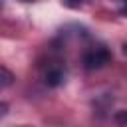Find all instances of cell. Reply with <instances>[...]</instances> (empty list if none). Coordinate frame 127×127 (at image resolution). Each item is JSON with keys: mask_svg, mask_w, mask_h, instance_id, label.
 <instances>
[{"mask_svg": "<svg viewBox=\"0 0 127 127\" xmlns=\"http://www.w3.org/2000/svg\"><path fill=\"white\" fill-rule=\"evenodd\" d=\"M121 12L127 14V0H121Z\"/></svg>", "mask_w": 127, "mask_h": 127, "instance_id": "obj_6", "label": "cell"}, {"mask_svg": "<svg viewBox=\"0 0 127 127\" xmlns=\"http://www.w3.org/2000/svg\"><path fill=\"white\" fill-rule=\"evenodd\" d=\"M26 2H32V0H26Z\"/></svg>", "mask_w": 127, "mask_h": 127, "instance_id": "obj_8", "label": "cell"}, {"mask_svg": "<svg viewBox=\"0 0 127 127\" xmlns=\"http://www.w3.org/2000/svg\"><path fill=\"white\" fill-rule=\"evenodd\" d=\"M62 79H64L62 69H50L46 73V83L48 85H58V83H62Z\"/></svg>", "mask_w": 127, "mask_h": 127, "instance_id": "obj_2", "label": "cell"}, {"mask_svg": "<svg viewBox=\"0 0 127 127\" xmlns=\"http://www.w3.org/2000/svg\"><path fill=\"white\" fill-rule=\"evenodd\" d=\"M2 75H4V79H2V85L6 87V85H10V81H12V75H10V71L6 69V67H2Z\"/></svg>", "mask_w": 127, "mask_h": 127, "instance_id": "obj_3", "label": "cell"}, {"mask_svg": "<svg viewBox=\"0 0 127 127\" xmlns=\"http://www.w3.org/2000/svg\"><path fill=\"white\" fill-rule=\"evenodd\" d=\"M65 4H67V6H71V8H77V6L81 4V0H65Z\"/></svg>", "mask_w": 127, "mask_h": 127, "instance_id": "obj_4", "label": "cell"}, {"mask_svg": "<svg viewBox=\"0 0 127 127\" xmlns=\"http://www.w3.org/2000/svg\"><path fill=\"white\" fill-rule=\"evenodd\" d=\"M123 52H125V54H127V44H125V46H123Z\"/></svg>", "mask_w": 127, "mask_h": 127, "instance_id": "obj_7", "label": "cell"}, {"mask_svg": "<svg viewBox=\"0 0 127 127\" xmlns=\"http://www.w3.org/2000/svg\"><path fill=\"white\" fill-rule=\"evenodd\" d=\"M117 119H119V121H127V113H125V111L117 113Z\"/></svg>", "mask_w": 127, "mask_h": 127, "instance_id": "obj_5", "label": "cell"}, {"mask_svg": "<svg viewBox=\"0 0 127 127\" xmlns=\"http://www.w3.org/2000/svg\"><path fill=\"white\" fill-rule=\"evenodd\" d=\"M109 60H111V52H109L107 48L99 46V48H91L89 52H85V56H83V65H85L87 69H99V67H103L105 64H109Z\"/></svg>", "mask_w": 127, "mask_h": 127, "instance_id": "obj_1", "label": "cell"}]
</instances>
